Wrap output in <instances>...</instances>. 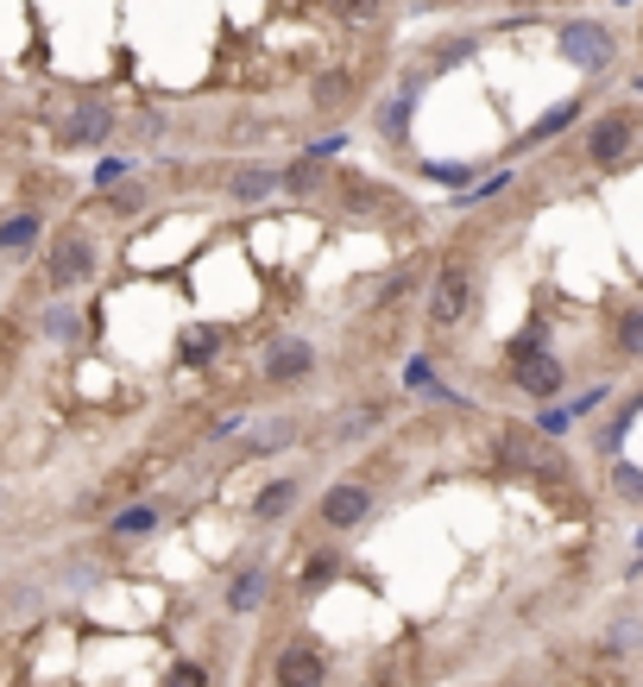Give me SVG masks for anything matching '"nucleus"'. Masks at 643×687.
<instances>
[{
  "label": "nucleus",
  "mask_w": 643,
  "mask_h": 687,
  "mask_svg": "<svg viewBox=\"0 0 643 687\" xmlns=\"http://www.w3.org/2000/svg\"><path fill=\"white\" fill-rule=\"evenodd\" d=\"M101 277V240L82 228V221H70V228H58V234H44V259H39V284L51 296H70L82 291V284H96Z\"/></svg>",
  "instance_id": "obj_1"
},
{
  "label": "nucleus",
  "mask_w": 643,
  "mask_h": 687,
  "mask_svg": "<svg viewBox=\"0 0 643 687\" xmlns=\"http://www.w3.org/2000/svg\"><path fill=\"white\" fill-rule=\"evenodd\" d=\"M473 315V259L449 253L429 277V329H461Z\"/></svg>",
  "instance_id": "obj_2"
},
{
  "label": "nucleus",
  "mask_w": 643,
  "mask_h": 687,
  "mask_svg": "<svg viewBox=\"0 0 643 687\" xmlns=\"http://www.w3.org/2000/svg\"><path fill=\"white\" fill-rule=\"evenodd\" d=\"M322 354H315V341L303 334H272L265 347H259V385H272V392H291L303 378H315Z\"/></svg>",
  "instance_id": "obj_3"
},
{
  "label": "nucleus",
  "mask_w": 643,
  "mask_h": 687,
  "mask_svg": "<svg viewBox=\"0 0 643 687\" xmlns=\"http://www.w3.org/2000/svg\"><path fill=\"white\" fill-rule=\"evenodd\" d=\"M114 127H120V114L108 95H77L70 101V120L58 127V145L63 152H96V145L114 139Z\"/></svg>",
  "instance_id": "obj_4"
},
{
  "label": "nucleus",
  "mask_w": 643,
  "mask_h": 687,
  "mask_svg": "<svg viewBox=\"0 0 643 687\" xmlns=\"http://www.w3.org/2000/svg\"><path fill=\"white\" fill-rule=\"evenodd\" d=\"M372 505H379V498H372L366 479H329V492L315 498V524H322L329 536H348V531H360V524L372 517Z\"/></svg>",
  "instance_id": "obj_5"
},
{
  "label": "nucleus",
  "mask_w": 643,
  "mask_h": 687,
  "mask_svg": "<svg viewBox=\"0 0 643 687\" xmlns=\"http://www.w3.org/2000/svg\"><path fill=\"white\" fill-rule=\"evenodd\" d=\"M555 39H562V58L574 63V70H586V77L612 70V58H619V39H612V26H600V20H567Z\"/></svg>",
  "instance_id": "obj_6"
},
{
  "label": "nucleus",
  "mask_w": 643,
  "mask_h": 687,
  "mask_svg": "<svg viewBox=\"0 0 643 687\" xmlns=\"http://www.w3.org/2000/svg\"><path fill=\"white\" fill-rule=\"evenodd\" d=\"M272 681L278 687H329V649L315 644V637H291V644L278 649Z\"/></svg>",
  "instance_id": "obj_7"
},
{
  "label": "nucleus",
  "mask_w": 643,
  "mask_h": 687,
  "mask_svg": "<svg viewBox=\"0 0 643 687\" xmlns=\"http://www.w3.org/2000/svg\"><path fill=\"white\" fill-rule=\"evenodd\" d=\"M265 599H272V555H253V562H240V568L228 574L221 606H228V618H253Z\"/></svg>",
  "instance_id": "obj_8"
},
{
  "label": "nucleus",
  "mask_w": 643,
  "mask_h": 687,
  "mask_svg": "<svg viewBox=\"0 0 643 687\" xmlns=\"http://www.w3.org/2000/svg\"><path fill=\"white\" fill-rule=\"evenodd\" d=\"M505 373H511V385H518L524 397H536V404L562 397V385H567V366L549 354V347H536V354H524V360H511Z\"/></svg>",
  "instance_id": "obj_9"
},
{
  "label": "nucleus",
  "mask_w": 643,
  "mask_h": 687,
  "mask_svg": "<svg viewBox=\"0 0 643 687\" xmlns=\"http://www.w3.org/2000/svg\"><path fill=\"white\" fill-rule=\"evenodd\" d=\"M637 145V120L624 114V108H612V114H600L593 127H586V139H581V152L593 158V164H619L624 152Z\"/></svg>",
  "instance_id": "obj_10"
},
{
  "label": "nucleus",
  "mask_w": 643,
  "mask_h": 687,
  "mask_svg": "<svg viewBox=\"0 0 643 687\" xmlns=\"http://www.w3.org/2000/svg\"><path fill=\"white\" fill-rule=\"evenodd\" d=\"M44 246V215L39 209H13L0 215V265H26Z\"/></svg>",
  "instance_id": "obj_11"
},
{
  "label": "nucleus",
  "mask_w": 643,
  "mask_h": 687,
  "mask_svg": "<svg viewBox=\"0 0 643 687\" xmlns=\"http://www.w3.org/2000/svg\"><path fill=\"white\" fill-rule=\"evenodd\" d=\"M297 435H303V423H297V416H272L265 430H253V423H247V430H240V454H247V461H272V454L291 448Z\"/></svg>",
  "instance_id": "obj_12"
},
{
  "label": "nucleus",
  "mask_w": 643,
  "mask_h": 687,
  "mask_svg": "<svg viewBox=\"0 0 643 687\" xmlns=\"http://www.w3.org/2000/svg\"><path fill=\"white\" fill-rule=\"evenodd\" d=\"M310 101H315V114H348V108H360V77L353 70H322V77L310 82Z\"/></svg>",
  "instance_id": "obj_13"
},
{
  "label": "nucleus",
  "mask_w": 643,
  "mask_h": 687,
  "mask_svg": "<svg viewBox=\"0 0 643 687\" xmlns=\"http://www.w3.org/2000/svg\"><path fill=\"white\" fill-rule=\"evenodd\" d=\"M158 524H164V505H158V498H139V505L108 511V536H114V543H139V536H152Z\"/></svg>",
  "instance_id": "obj_14"
},
{
  "label": "nucleus",
  "mask_w": 643,
  "mask_h": 687,
  "mask_svg": "<svg viewBox=\"0 0 643 687\" xmlns=\"http://www.w3.org/2000/svg\"><path fill=\"white\" fill-rule=\"evenodd\" d=\"M278 196V164H240L228 171V202L253 209V202H272Z\"/></svg>",
  "instance_id": "obj_15"
},
{
  "label": "nucleus",
  "mask_w": 643,
  "mask_h": 687,
  "mask_svg": "<svg viewBox=\"0 0 643 687\" xmlns=\"http://www.w3.org/2000/svg\"><path fill=\"white\" fill-rule=\"evenodd\" d=\"M297 498H303V479H297V473H284V479H272V486L247 505V517H253V524H284V517L297 511Z\"/></svg>",
  "instance_id": "obj_16"
},
{
  "label": "nucleus",
  "mask_w": 643,
  "mask_h": 687,
  "mask_svg": "<svg viewBox=\"0 0 643 687\" xmlns=\"http://www.w3.org/2000/svg\"><path fill=\"white\" fill-rule=\"evenodd\" d=\"M341 574H348V549H310L297 562V593L310 599V593H322L329 580H341Z\"/></svg>",
  "instance_id": "obj_17"
},
{
  "label": "nucleus",
  "mask_w": 643,
  "mask_h": 687,
  "mask_svg": "<svg viewBox=\"0 0 643 687\" xmlns=\"http://www.w3.org/2000/svg\"><path fill=\"white\" fill-rule=\"evenodd\" d=\"M637 416H643V392H631V397H624V404H619V411H612V416H605V423H600V435H593V448H600L605 461H619L624 435H631V423H637Z\"/></svg>",
  "instance_id": "obj_18"
},
{
  "label": "nucleus",
  "mask_w": 643,
  "mask_h": 687,
  "mask_svg": "<svg viewBox=\"0 0 643 687\" xmlns=\"http://www.w3.org/2000/svg\"><path fill=\"white\" fill-rule=\"evenodd\" d=\"M145 202H152V183H145V178H120V183L101 190L96 209H101V215H114V221H127V215H139Z\"/></svg>",
  "instance_id": "obj_19"
},
{
  "label": "nucleus",
  "mask_w": 643,
  "mask_h": 687,
  "mask_svg": "<svg viewBox=\"0 0 643 687\" xmlns=\"http://www.w3.org/2000/svg\"><path fill=\"white\" fill-rule=\"evenodd\" d=\"M379 423H385V404H360V411H341V416H334V430H329V442H334V448H353V442H366Z\"/></svg>",
  "instance_id": "obj_20"
},
{
  "label": "nucleus",
  "mask_w": 643,
  "mask_h": 687,
  "mask_svg": "<svg viewBox=\"0 0 643 687\" xmlns=\"http://www.w3.org/2000/svg\"><path fill=\"white\" fill-rule=\"evenodd\" d=\"M278 190H284V196H322V190H334V178H329V164L297 158V164H284V171H278Z\"/></svg>",
  "instance_id": "obj_21"
},
{
  "label": "nucleus",
  "mask_w": 643,
  "mask_h": 687,
  "mask_svg": "<svg viewBox=\"0 0 643 687\" xmlns=\"http://www.w3.org/2000/svg\"><path fill=\"white\" fill-rule=\"evenodd\" d=\"M499 467L505 473H530V461H536V448H543V435L536 430H499Z\"/></svg>",
  "instance_id": "obj_22"
},
{
  "label": "nucleus",
  "mask_w": 643,
  "mask_h": 687,
  "mask_svg": "<svg viewBox=\"0 0 643 687\" xmlns=\"http://www.w3.org/2000/svg\"><path fill=\"white\" fill-rule=\"evenodd\" d=\"M581 114H586V101H581V95L555 101V108H549V114L536 120V127H530V133L518 139V145H549V139H555V133H567V127H574V120H581Z\"/></svg>",
  "instance_id": "obj_23"
},
{
  "label": "nucleus",
  "mask_w": 643,
  "mask_h": 687,
  "mask_svg": "<svg viewBox=\"0 0 643 687\" xmlns=\"http://www.w3.org/2000/svg\"><path fill=\"white\" fill-rule=\"evenodd\" d=\"M416 82H423V77H416ZM416 82H404V89L379 108V133H385V139H404L410 133V114H416Z\"/></svg>",
  "instance_id": "obj_24"
},
{
  "label": "nucleus",
  "mask_w": 643,
  "mask_h": 687,
  "mask_svg": "<svg viewBox=\"0 0 643 687\" xmlns=\"http://www.w3.org/2000/svg\"><path fill=\"white\" fill-rule=\"evenodd\" d=\"M612 347H619L624 360H643V310H624L619 322H612Z\"/></svg>",
  "instance_id": "obj_25"
},
{
  "label": "nucleus",
  "mask_w": 643,
  "mask_h": 687,
  "mask_svg": "<svg viewBox=\"0 0 643 687\" xmlns=\"http://www.w3.org/2000/svg\"><path fill=\"white\" fill-rule=\"evenodd\" d=\"M221 354V329H190L183 334V366H214Z\"/></svg>",
  "instance_id": "obj_26"
},
{
  "label": "nucleus",
  "mask_w": 643,
  "mask_h": 687,
  "mask_svg": "<svg viewBox=\"0 0 643 687\" xmlns=\"http://www.w3.org/2000/svg\"><path fill=\"white\" fill-rule=\"evenodd\" d=\"M164 687H214V668L195 663V656H183V663L164 668Z\"/></svg>",
  "instance_id": "obj_27"
},
{
  "label": "nucleus",
  "mask_w": 643,
  "mask_h": 687,
  "mask_svg": "<svg viewBox=\"0 0 643 687\" xmlns=\"http://www.w3.org/2000/svg\"><path fill=\"white\" fill-rule=\"evenodd\" d=\"M612 492H619V498H631V505H643V467L612 461Z\"/></svg>",
  "instance_id": "obj_28"
},
{
  "label": "nucleus",
  "mask_w": 643,
  "mask_h": 687,
  "mask_svg": "<svg viewBox=\"0 0 643 687\" xmlns=\"http://www.w3.org/2000/svg\"><path fill=\"white\" fill-rule=\"evenodd\" d=\"M605 397H612V385H586L581 397H567V404H562V411H567V423H581V416L605 411Z\"/></svg>",
  "instance_id": "obj_29"
},
{
  "label": "nucleus",
  "mask_w": 643,
  "mask_h": 687,
  "mask_svg": "<svg viewBox=\"0 0 643 687\" xmlns=\"http://www.w3.org/2000/svg\"><path fill=\"white\" fill-rule=\"evenodd\" d=\"M379 7H385V0H329V13H334V20H348V26L379 20Z\"/></svg>",
  "instance_id": "obj_30"
},
{
  "label": "nucleus",
  "mask_w": 643,
  "mask_h": 687,
  "mask_svg": "<svg viewBox=\"0 0 643 687\" xmlns=\"http://www.w3.org/2000/svg\"><path fill=\"white\" fill-rule=\"evenodd\" d=\"M44 334H51V341H77V310H70V303H51V310H44Z\"/></svg>",
  "instance_id": "obj_31"
},
{
  "label": "nucleus",
  "mask_w": 643,
  "mask_h": 687,
  "mask_svg": "<svg viewBox=\"0 0 643 687\" xmlns=\"http://www.w3.org/2000/svg\"><path fill=\"white\" fill-rule=\"evenodd\" d=\"M341 152H348V133H322V139H310V145H303V158H310V164H334Z\"/></svg>",
  "instance_id": "obj_32"
},
{
  "label": "nucleus",
  "mask_w": 643,
  "mask_h": 687,
  "mask_svg": "<svg viewBox=\"0 0 643 687\" xmlns=\"http://www.w3.org/2000/svg\"><path fill=\"white\" fill-rule=\"evenodd\" d=\"M429 183H449V190H468L473 183V164H423Z\"/></svg>",
  "instance_id": "obj_33"
},
{
  "label": "nucleus",
  "mask_w": 643,
  "mask_h": 687,
  "mask_svg": "<svg viewBox=\"0 0 643 687\" xmlns=\"http://www.w3.org/2000/svg\"><path fill=\"white\" fill-rule=\"evenodd\" d=\"M120 178H133V158H101L96 164V190H108V183H120Z\"/></svg>",
  "instance_id": "obj_34"
},
{
  "label": "nucleus",
  "mask_w": 643,
  "mask_h": 687,
  "mask_svg": "<svg viewBox=\"0 0 643 687\" xmlns=\"http://www.w3.org/2000/svg\"><path fill=\"white\" fill-rule=\"evenodd\" d=\"M536 435H543V442H549V435H567V411H562V404H543V411H536Z\"/></svg>",
  "instance_id": "obj_35"
},
{
  "label": "nucleus",
  "mask_w": 643,
  "mask_h": 687,
  "mask_svg": "<svg viewBox=\"0 0 643 687\" xmlns=\"http://www.w3.org/2000/svg\"><path fill=\"white\" fill-rule=\"evenodd\" d=\"M637 637H643V625H612V630H605V656H624Z\"/></svg>",
  "instance_id": "obj_36"
},
{
  "label": "nucleus",
  "mask_w": 643,
  "mask_h": 687,
  "mask_svg": "<svg viewBox=\"0 0 643 687\" xmlns=\"http://www.w3.org/2000/svg\"><path fill=\"white\" fill-rule=\"evenodd\" d=\"M429 378H435V373H429V354H416V360L404 366V385H410V392H423Z\"/></svg>",
  "instance_id": "obj_37"
},
{
  "label": "nucleus",
  "mask_w": 643,
  "mask_h": 687,
  "mask_svg": "<svg viewBox=\"0 0 643 687\" xmlns=\"http://www.w3.org/2000/svg\"><path fill=\"white\" fill-rule=\"evenodd\" d=\"M637 549H643V536H637ZM637 568H643V562H637Z\"/></svg>",
  "instance_id": "obj_38"
},
{
  "label": "nucleus",
  "mask_w": 643,
  "mask_h": 687,
  "mask_svg": "<svg viewBox=\"0 0 643 687\" xmlns=\"http://www.w3.org/2000/svg\"><path fill=\"white\" fill-rule=\"evenodd\" d=\"M0 505H7V492H0Z\"/></svg>",
  "instance_id": "obj_39"
},
{
  "label": "nucleus",
  "mask_w": 643,
  "mask_h": 687,
  "mask_svg": "<svg viewBox=\"0 0 643 687\" xmlns=\"http://www.w3.org/2000/svg\"><path fill=\"white\" fill-rule=\"evenodd\" d=\"M619 7H631V0H619Z\"/></svg>",
  "instance_id": "obj_40"
}]
</instances>
